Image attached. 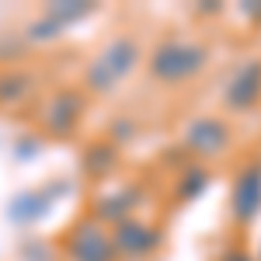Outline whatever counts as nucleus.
I'll return each instance as SVG.
<instances>
[{"label": "nucleus", "mask_w": 261, "mask_h": 261, "mask_svg": "<svg viewBox=\"0 0 261 261\" xmlns=\"http://www.w3.org/2000/svg\"><path fill=\"white\" fill-rule=\"evenodd\" d=\"M205 63H209L205 45L188 42V39H167L150 56V73L161 84H185V81H192L195 73H202Z\"/></svg>", "instance_id": "f257e3e1"}, {"label": "nucleus", "mask_w": 261, "mask_h": 261, "mask_svg": "<svg viewBox=\"0 0 261 261\" xmlns=\"http://www.w3.org/2000/svg\"><path fill=\"white\" fill-rule=\"evenodd\" d=\"M136 63H140V45H136V42L129 39V35L112 39L98 56L91 60V66H87V87H91L94 94H108V91H115V87L136 70Z\"/></svg>", "instance_id": "f03ea898"}, {"label": "nucleus", "mask_w": 261, "mask_h": 261, "mask_svg": "<svg viewBox=\"0 0 261 261\" xmlns=\"http://www.w3.org/2000/svg\"><path fill=\"white\" fill-rule=\"evenodd\" d=\"M258 101H261V60H251V63H244L230 77V84L223 87V105L230 112H247Z\"/></svg>", "instance_id": "7ed1b4c3"}, {"label": "nucleus", "mask_w": 261, "mask_h": 261, "mask_svg": "<svg viewBox=\"0 0 261 261\" xmlns=\"http://www.w3.org/2000/svg\"><path fill=\"white\" fill-rule=\"evenodd\" d=\"M230 209L237 223H251L261 213V164H247L230 192Z\"/></svg>", "instance_id": "20e7f679"}, {"label": "nucleus", "mask_w": 261, "mask_h": 261, "mask_svg": "<svg viewBox=\"0 0 261 261\" xmlns=\"http://www.w3.org/2000/svg\"><path fill=\"white\" fill-rule=\"evenodd\" d=\"M70 258L73 261H115V244L105 233L101 223H81L70 237Z\"/></svg>", "instance_id": "39448f33"}, {"label": "nucleus", "mask_w": 261, "mask_h": 261, "mask_svg": "<svg viewBox=\"0 0 261 261\" xmlns=\"http://www.w3.org/2000/svg\"><path fill=\"white\" fill-rule=\"evenodd\" d=\"M185 143L195 153H202V157H216V153H223L230 146V129L216 115H202V119H195L185 129Z\"/></svg>", "instance_id": "423d86ee"}, {"label": "nucleus", "mask_w": 261, "mask_h": 261, "mask_svg": "<svg viewBox=\"0 0 261 261\" xmlns=\"http://www.w3.org/2000/svg\"><path fill=\"white\" fill-rule=\"evenodd\" d=\"M112 244L125 258H146L153 251V244H157V233H153L150 223H143V220H119L115 233H112Z\"/></svg>", "instance_id": "0eeeda50"}, {"label": "nucleus", "mask_w": 261, "mask_h": 261, "mask_svg": "<svg viewBox=\"0 0 261 261\" xmlns=\"http://www.w3.org/2000/svg\"><path fill=\"white\" fill-rule=\"evenodd\" d=\"M49 129L53 133H70L73 125H77V115H81V105H77V98L70 94V91H63V94H56V101L49 105Z\"/></svg>", "instance_id": "6e6552de"}, {"label": "nucleus", "mask_w": 261, "mask_h": 261, "mask_svg": "<svg viewBox=\"0 0 261 261\" xmlns=\"http://www.w3.org/2000/svg\"><path fill=\"white\" fill-rule=\"evenodd\" d=\"M241 261H251V258H241Z\"/></svg>", "instance_id": "1a4fd4ad"}]
</instances>
